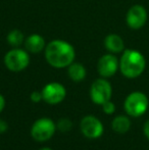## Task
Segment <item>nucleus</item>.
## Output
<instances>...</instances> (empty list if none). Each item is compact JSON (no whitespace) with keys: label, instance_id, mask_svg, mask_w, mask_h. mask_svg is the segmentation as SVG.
<instances>
[{"label":"nucleus","instance_id":"obj_11","mask_svg":"<svg viewBox=\"0 0 149 150\" xmlns=\"http://www.w3.org/2000/svg\"><path fill=\"white\" fill-rule=\"evenodd\" d=\"M104 47L109 53H121L125 50V42L117 34H108L104 38Z\"/></svg>","mask_w":149,"mask_h":150},{"label":"nucleus","instance_id":"obj_14","mask_svg":"<svg viewBox=\"0 0 149 150\" xmlns=\"http://www.w3.org/2000/svg\"><path fill=\"white\" fill-rule=\"evenodd\" d=\"M112 128L119 134H125L131 128V120L126 115H117L112 120Z\"/></svg>","mask_w":149,"mask_h":150},{"label":"nucleus","instance_id":"obj_12","mask_svg":"<svg viewBox=\"0 0 149 150\" xmlns=\"http://www.w3.org/2000/svg\"><path fill=\"white\" fill-rule=\"evenodd\" d=\"M25 47L30 53H39L45 49L46 43L44 38L39 34H32L25 40Z\"/></svg>","mask_w":149,"mask_h":150},{"label":"nucleus","instance_id":"obj_10","mask_svg":"<svg viewBox=\"0 0 149 150\" xmlns=\"http://www.w3.org/2000/svg\"><path fill=\"white\" fill-rule=\"evenodd\" d=\"M119 69V59L113 53L102 55L97 62V71L101 78H110Z\"/></svg>","mask_w":149,"mask_h":150},{"label":"nucleus","instance_id":"obj_13","mask_svg":"<svg viewBox=\"0 0 149 150\" xmlns=\"http://www.w3.org/2000/svg\"><path fill=\"white\" fill-rule=\"evenodd\" d=\"M68 77L74 82H82L86 78V69L83 64L79 62H73L68 65Z\"/></svg>","mask_w":149,"mask_h":150},{"label":"nucleus","instance_id":"obj_15","mask_svg":"<svg viewBox=\"0 0 149 150\" xmlns=\"http://www.w3.org/2000/svg\"><path fill=\"white\" fill-rule=\"evenodd\" d=\"M8 44L12 47L16 48L18 46H20L23 43H25V36L24 33L20 30H12L8 33L7 37H6Z\"/></svg>","mask_w":149,"mask_h":150},{"label":"nucleus","instance_id":"obj_21","mask_svg":"<svg viewBox=\"0 0 149 150\" xmlns=\"http://www.w3.org/2000/svg\"><path fill=\"white\" fill-rule=\"evenodd\" d=\"M5 107V98L0 94V113L2 112V110L4 109Z\"/></svg>","mask_w":149,"mask_h":150},{"label":"nucleus","instance_id":"obj_3","mask_svg":"<svg viewBox=\"0 0 149 150\" xmlns=\"http://www.w3.org/2000/svg\"><path fill=\"white\" fill-rule=\"evenodd\" d=\"M149 107V99L145 93L141 91H134L130 93L125 99L124 108L128 115L139 117L145 115Z\"/></svg>","mask_w":149,"mask_h":150},{"label":"nucleus","instance_id":"obj_16","mask_svg":"<svg viewBox=\"0 0 149 150\" xmlns=\"http://www.w3.org/2000/svg\"><path fill=\"white\" fill-rule=\"evenodd\" d=\"M56 128L59 131H61V132H68V131H71V129L73 128V122L70 119L64 117V119H60L57 122Z\"/></svg>","mask_w":149,"mask_h":150},{"label":"nucleus","instance_id":"obj_2","mask_svg":"<svg viewBox=\"0 0 149 150\" xmlns=\"http://www.w3.org/2000/svg\"><path fill=\"white\" fill-rule=\"evenodd\" d=\"M146 69L145 56L136 49H125L119 58V71L127 79H136Z\"/></svg>","mask_w":149,"mask_h":150},{"label":"nucleus","instance_id":"obj_9","mask_svg":"<svg viewBox=\"0 0 149 150\" xmlns=\"http://www.w3.org/2000/svg\"><path fill=\"white\" fill-rule=\"evenodd\" d=\"M81 132L86 138L97 139L103 134V125L94 115H86L80 122Z\"/></svg>","mask_w":149,"mask_h":150},{"label":"nucleus","instance_id":"obj_22","mask_svg":"<svg viewBox=\"0 0 149 150\" xmlns=\"http://www.w3.org/2000/svg\"><path fill=\"white\" fill-rule=\"evenodd\" d=\"M39 150H53V149L49 148V147H43V148H41V149H39Z\"/></svg>","mask_w":149,"mask_h":150},{"label":"nucleus","instance_id":"obj_7","mask_svg":"<svg viewBox=\"0 0 149 150\" xmlns=\"http://www.w3.org/2000/svg\"><path fill=\"white\" fill-rule=\"evenodd\" d=\"M148 12L141 4H135L128 9L126 14V24L132 30H140L146 25Z\"/></svg>","mask_w":149,"mask_h":150},{"label":"nucleus","instance_id":"obj_6","mask_svg":"<svg viewBox=\"0 0 149 150\" xmlns=\"http://www.w3.org/2000/svg\"><path fill=\"white\" fill-rule=\"evenodd\" d=\"M112 87L105 78L97 79L92 83L90 88V97L95 104L102 105L112 99Z\"/></svg>","mask_w":149,"mask_h":150},{"label":"nucleus","instance_id":"obj_5","mask_svg":"<svg viewBox=\"0 0 149 150\" xmlns=\"http://www.w3.org/2000/svg\"><path fill=\"white\" fill-rule=\"evenodd\" d=\"M56 124L49 117H41L33 124L31 136L38 142H45L52 138L56 131Z\"/></svg>","mask_w":149,"mask_h":150},{"label":"nucleus","instance_id":"obj_4","mask_svg":"<svg viewBox=\"0 0 149 150\" xmlns=\"http://www.w3.org/2000/svg\"><path fill=\"white\" fill-rule=\"evenodd\" d=\"M4 64L10 71L18 73L26 69L30 64V55L27 50L13 48L4 55Z\"/></svg>","mask_w":149,"mask_h":150},{"label":"nucleus","instance_id":"obj_8","mask_svg":"<svg viewBox=\"0 0 149 150\" xmlns=\"http://www.w3.org/2000/svg\"><path fill=\"white\" fill-rule=\"evenodd\" d=\"M41 92L43 100L51 105L62 102L66 96V87L58 82H51V83L46 84Z\"/></svg>","mask_w":149,"mask_h":150},{"label":"nucleus","instance_id":"obj_20","mask_svg":"<svg viewBox=\"0 0 149 150\" xmlns=\"http://www.w3.org/2000/svg\"><path fill=\"white\" fill-rule=\"evenodd\" d=\"M7 129H8L7 122H5L4 120H0V134H1V133L6 132V131H7Z\"/></svg>","mask_w":149,"mask_h":150},{"label":"nucleus","instance_id":"obj_19","mask_svg":"<svg viewBox=\"0 0 149 150\" xmlns=\"http://www.w3.org/2000/svg\"><path fill=\"white\" fill-rule=\"evenodd\" d=\"M143 133L144 135H145V137L149 140V120H147L145 122V124H144L143 126Z\"/></svg>","mask_w":149,"mask_h":150},{"label":"nucleus","instance_id":"obj_18","mask_svg":"<svg viewBox=\"0 0 149 150\" xmlns=\"http://www.w3.org/2000/svg\"><path fill=\"white\" fill-rule=\"evenodd\" d=\"M30 98H31V100H32L33 102H35V103L40 102V101H41V100H43V96H42V92H40V91H34V92L31 93Z\"/></svg>","mask_w":149,"mask_h":150},{"label":"nucleus","instance_id":"obj_1","mask_svg":"<svg viewBox=\"0 0 149 150\" xmlns=\"http://www.w3.org/2000/svg\"><path fill=\"white\" fill-rule=\"evenodd\" d=\"M45 58L48 64L55 69H64L72 64L76 57L74 46L68 41L52 40L45 47Z\"/></svg>","mask_w":149,"mask_h":150},{"label":"nucleus","instance_id":"obj_17","mask_svg":"<svg viewBox=\"0 0 149 150\" xmlns=\"http://www.w3.org/2000/svg\"><path fill=\"white\" fill-rule=\"evenodd\" d=\"M101 107H102L103 112L106 113V115H112V113H114V111H115L114 103L110 100H108V101H106L105 103H103V104L101 105Z\"/></svg>","mask_w":149,"mask_h":150}]
</instances>
